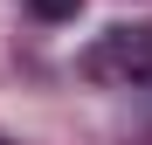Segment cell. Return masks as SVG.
<instances>
[{"label":"cell","mask_w":152,"mask_h":145,"mask_svg":"<svg viewBox=\"0 0 152 145\" xmlns=\"http://www.w3.org/2000/svg\"><path fill=\"white\" fill-rule=\"evenodd\" d=\"M83 76L104 83V90H132L152 76V28L132 21V28H104L90 48H83Z\"/></svg>","instance_id":"obj_1"},{"label":"cell","mask_w":152,"mask_h":145,"mask_svg":"<svg viewBox=\"0 0 152 145\" xmlns=\"http://www.w3.org/2000/svg\"><path fill=\"white\" fill-rule=\"evenodd\" d=\"M28 7H35V14H42V21H69V14H76V7H83V0H28Z\"/></svg>","instance_id":"obj_2"}]
</instances>
